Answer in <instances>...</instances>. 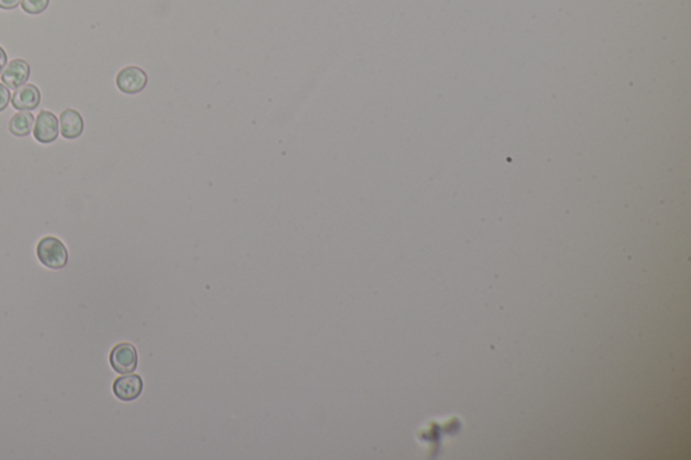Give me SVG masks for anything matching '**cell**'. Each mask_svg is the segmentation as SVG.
Returning a JSON list of instances; mask_svg holds the SVG:
<instances>
[{
	"label": "cell",
	"instance_id": "obj_1",
	"mask_svg": "<svg viewBox=\"0 0 691 460\" xmlns=\"http://www.w3.org/2000/svg\"><path fill=\"white\" fill-rule=\"evenodd\" d=\"M37 256L43 266L53 270H60L68 263V250L64 243L54 236H46L39 241Z\"/></svg>",
	"mask_w": 691,
	"mask_h": 460
},
{
	"label": "cell",
	"instance_id": "obj_2",
	"mask_svg": "<svg viewBox=\"0 0 691 460\" xmlns=\"http://www.w3.org/2000/svg\"><path fill=\"white\" fill-rule=\"evenodd\" d=\"M110 363L119 374H130L138 366V354L135 347L130 343L115 345L110 354Z\"/></svg>",
	"mask_w": 691,
	"mask_h": 460
},
{
	"label": "cell",
	"instance_id": "obj_3",
	"mask_svg": "<svg viewBox=\"0 0 691 460\" xmlns=\"http://www.w3.org/2000/svg\"><path fill=\"white\" fill-rule=\"evenodd\" d=\"M60 134V120L51 111H42L34 123V137L39 143H53Z\"/></svg>",
	"mask_w": 691,
	"mask_h": 460
},
{
	"label": "cell",
	"instance_id": "obj_4",
	"mask_svg": "<svg viewBox=\"0 0 691 460\" xmlns=\"http://www.w3.org/2000/svg\"><path fill=\"white\" fill-rule=\"evenodd\" d=\"M147 84V76L138 66H128L116 76L118 88L125 93H138Z\"/></svg>",
	"mask_w": 691,
	"mask_h": 460
},
{
	"label": "cell",
	"instance_id": "obj_5",
	"mask_svg": "<svg viewBox=\"0 0 691 460\" xmlns=\"http://www.w3.org/2000/svg\"><path fill=\"white\" fill-rule=\"evenodd\" d=\"M30 77V65L25 60H13L6 65L4 70L1 72V81L10 90H18L19 87L25 85Z\"/></svg>",
	"mask_w": 691,
	"mask_h": 460
},
{
	"label": "cell",
	"instance_id": "obj_6",
	"mask_svg": "<svg viewBox=\"0 0 691 460\" xmlns=\"http://www.w3.org/2000/svg\"><path fill=\"white\" fill-rule=\"evenodd\" d=\"M114 394L122 401H134L141 396L143 382L137 374H125L116 378L114 382Z\"/></svg>",
	"mask_w": 691,
	"mask_h": 460
},
{
	"label": "cell",
	"instance_id": "obj_7",
	"mask_svg": "<svg viewBox=\"0 0 691 460\" xmlns=\"http://www.w3.org/2000/svg\"><path fill=\"white\" fill-rule=\"evenodd\" d=\"M13 107L18 111H33L41 103V92L34 84H25L14 92Z\"/></svg>",
	"mask_w": 691,
	"mask_h": 460
},
{
	"label": "cell",
	"instance_id": "obj_8",
	"mask_svg": "<svg viewBox=\"0 0 691 460\" xmlns=\"http://www.w3.org/2000/svg\"><path fill=\"white\" fill-rule=\"evenodd\" d=\"M60 132L66 140H76L84 131L83 116L76 110L68 108L60 116Z\"/></svg>",
	"mask_w": 691,
	"mask_h": 460
},
{
	"label": "cell",
	"instance_id": "obj_9",
	"mask_svg": "<svg viewBox=\"0 0 691 460\" xmlns=\"http://www.w3.org/2000/svg\"><path fill=\"white\" fill-rule=\"evenodd\" d=\"M36 123V117L31 111H19L11 117L9 123L10 132L16 137H27Z\"/></svg>",
	"mask_w": 691,
	"mask_h": 460
},
{
	"label": "cell",
	"instance_id": "obj_10",
	"mask_svg": "<svg viewBox=\"0 0 691 460\" xmlns=\"http://www.w3.org/2000/svg\"><path fill=\"white\" fill-rule=\"evenodd\" d=\"M22 9L31 15L42 14L49 6V0H21Z\"/></svg>",
	"mask_w": 691,
	"mask_h": 460
},
{
	"label": "cell",
	"instance_id": "obj_11",
	"mask_svg": "<svg viewBox=\"0 0 691 460\" xmlns=\"http://www.w3.org/2000/svg\"><path fill=\"white\" fill-rule=\"evenodd\" d=\"M11 102V93L10 90L0 83V113L7 108V105Z\"/></svg>",
	"mask_w": 691,
	"mask_h": 460
},
{
	"label": "cell",
	"instance_id": "obj_12",
	"mask_svg": "<svg viewBox=\"0 0 691 460\" xmlns=\"http://www.w3.org/2000/svg\"><path fill=\"white\" fill-rule=\"evenodd\" d=\"M21 4V0H0V9L14 10Z\"/></svg>",
	"mask_w": 691,
	"mask_h": 460
},
{
	"label": "cell",
	"instance_id": "obj_13",
	"mask_svg": "<svg viewBox=\"0 0 691 460\" xmlns=\"http://www.w3.org/2000/svg\"><path fill=\"white\" fill-rule=\"evenodd\" d=\"M6 65H7V54H6L4 49L0 46V73L4 70Z\"/></svg>",
	"mask_w": 691,
	"mask_h": 460
}]
</instances>
